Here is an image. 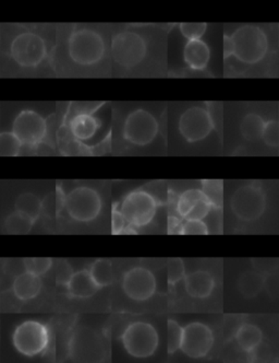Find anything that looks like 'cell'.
Here are the masks:
<instances>
[{
	"instance_id": "obj_1",
	"label": "cell",
	"mask_w": 279,
	"mask_h": 363,
	"mask_svg": "<svg viewBox=\"0 0 279 363\" xmlns=\"http://www.w3.org/2000/svg\"><path fill=\"white\" fill-rule=\"evenodd\" d=\"M269 51V36L259 26L244 24L223 38V58L232 57L244 66L259 65Z\"/></svg>"
},
{
	"instance_id": "obj_2",
	"label": "cell",
	"mask_w": 279,
	"mask_h": 363,
	"mask_svg": "<svg viewBox=\"0 0 279 363\" xmlns=\"http://www.w3.org/2000/svg\"><path fill=\"white\" fill-rule=\"evenodd\" d=\"M68 54L74 64L94 66L106 54V42L102 34L93 29H76L69 36Z\"/></svg>"
},
{
	"instance_id": "obj_3",
	"label": "cell",
	"mask_w": 279,
	"mask_h": 363,
	"mask_svg": "<svg viewBox=\"0 0 279 363\" xmlns=\"http://www.w3.org/2000/svg\"><path fill=\"white\" fill-rule=\"evenodd\" d=\"M230 210L232 215L242 223L259 220L267 210V194L257 182L239 186L231 195Z\"/></svg>"
},
{
	"instance_id": "obj_4",
	"label": "cell",
	"mask_w": 279,
	"mask_h": 363,
	"mask_svg": "<svg viewBox=\"0 0 279 363\" xmlns=\"http://www.w3.org/2000/svg\"><path fill=\"white\" fill-rule=\"evenodd\" d=\"M160 133V123L150 111L139 108L131 111L122 124V138L135 147L149 146Z\"/></svg>"
},
{
	"instance_id": "obj_5",
	"label": "cell",
	"mask_w": 279,
	"mask_h": 363,
	"mask_svg": "<svg viewBox=\"0 0 279 363\" xmlns=\"http://www.w3.org/2000/svg\"><path fill=\"white\" fill-rule=\"evenodd\" d=\"M158 198L152 193L137 190L124 198L120 204V213L125 217L130 228H143L150 225L158 209Z\"/></svg>"
},
{
	"instance_id": "obj_6",
	"label": "cell",
	"mask_w": 279,
	"mask_h": 363,
	"mask_svg": "<svg viewBox=\"0 0 279 363\" xmlns=\"http://www.w3.org/2000/svg\"><path fill=\"white\" fill-rule=\"evenodd\" d=\"M67 213L78 223L94 221L103 209V200L96 190L90 186L76 187L65 196Z\"/></svg>"
},
{
	"instance_id": "obj_7",
	"label": "cell",
	"mask_w": 279,
	"mask_h": 363,
	"mask_svg": "<svg viewBox=\"0 0 279 363\" xmlns=\"http://www.w3.org/2000/svg\"><path fill=\"white\" fill-rule=\"evenodd\" d=\"M147 51L146 40L139 32L122 31L112 38V58L119 66L125 68L139 66L146 57Z\"/></svg>"
},
{
	"instance_id": "obj_8",
	"label": "cell",
	"mask_w": 279,
	"mask_h": 363,
	"mask_svg": "<svg viewBox=\"0 0 279 363\" xmlns=\"http://www.w3.org/2000/svg\"><path fill=\"white\" fill-rule=\"evenodd\" d=\"M215 128V120L211 111L203 105H193L181 114L178 120V129L187 143H196L211 135Z\"/></svg>"
},
{
	"instance_id": "obj_9",
	"label": "cell",
	"mask_w": 279,
	"mask_h": 363,
	"mask_svg": "<svg viewBox=\"0 0 279 363\" xmlns=\"http://www.w3.org/2000/svg\"><path fill=\"white\" fill-rule=\"evenodd\" d=\"M122 344L127 353L135 358H149L158 350L160 337L158 330L150 323L135 322L126 328Z\"/></svg>"
},
{
	"instance_id": "obj_10",
	"label": "cell",
	"mask_w": 279,
	"mask_h": 363,
	"mask_svg": "<svg viewBox=\"0 0 279 363\" xmlns=\"http://www.w3.org/2000/svg\"><path fill=\"white\" fill-rule=\"evenodd\" d=\"M11 58L23 68H35L47 56V45L40 34L22 32L10 44Z\"/></svg>"
},
{
	"instance_id": "obj_11",
	"label": "cell",
	"mask_w": 279,
	"mask_h": 363,
	"mask_svg": "<svg viewBox=\"0 0 279 363\" xmlns=\"http://www.w3.org/2000/svg\"><path fill=\"white\" fill-rule=\"evenodd\" d=\"M12 343L21 355L26 357L41 355L49 346V328L37 321H26L15 328Z\"/></svg>"
},
{
	"instance_id": "obj_12",
	"label": "cell",
	"mask_w": 279,
	"mask_h": 363,
	"mask_svg": "<svg viewBox=\"0 0 279 363\" xmlns=\"http://www.w3.org/2000/svg\"><path fill=\"white\" fill-rule=\"evenodd\" d=\"M11 131L20 139L23 146L36 147L47 137L49 126L42 114L26 108L15 116Z\"/></svg>"
},
{
	"instance_id": "obj_13",
	"label": "cell",
	"mask_w": 279,
	"mask_h": 363,
	"mask_svg": "<svg viewBox=\"0 0 279 363\" xmlns=\"http://www.w3.org/2000/svg\"><path fill=\"white\" fill-rule=\"evenodd\" d=\"M214 345L213 330L202 322L189 323L183 328L181 351L189 358L202 359L212 350Z\"/></svg>"
},
{
	"instance_id": "obj_14",
	"label": "cell",
	"mask_w": 279,
	"mask_h": 363,
	"mask_svg": "<svg viewBox=\"0 0 279 363\" xmlns=\"http://www.w3.org/2000/svg\"><path fill=\"white\" fill-rule=\"evenodd\" d=\"M156 278L152 271L144 267H133L126 273L122 288L130 299L145 301L156 291Z\"/></svg>"
},
{
	"instance_id": "obj_15",
	"label": "cell",
	"mask_w": 279,
	"mask_h": 363,
	"mask_svg": "<svg viewBox=\"0 0 279 363\" xmlns=\"http://www.w3.org/2000/svg\"><path fill=\"white\" fill-rule=\"evenodd\" d=\"M214 209L201 188H190L179 195L176 211L183 220H203Z\"/></svg>"
},
{
	"instance_id": "obj_16",
	"label": "cell",
	"mask_w": 279,
	"mask_h": 363,
	"mask_svg": "<svg viewBox=\"0 0 279 363\" xmlns=\"http://www.w3.org/2000/svg\"><path fill=\"white\" fill-rule=\"evenodd\" d=\"M93 108H76L67 120V127L76 143H87L94 138L102 127V122Z\"/></svg>"
},
{
	"instance_id": "obj_17",
	"label": "cell",
	"mask_w": 279,
	"mask_h": 363,
	"mask_svg": "<svg viewBox=\"0 0 279 363\" xmlns=\"http://www.w3.org/2000/svg\"><path fill=\"white\" fill-rule=\"evenodd\" d=\"M183 60L193 72H203L211 60V49L203 40L188 41L183 47Z\"/></svg>"
},
{
	"instance_id": "obj_18",
	"label": "cell",
	"mask_w": 279,
	"mask_h": 363,
	"mask_svg": "<svg viewBox=\"0 0 279 363\" xmlns=\"http://www.w3.org/2000/svg\"><path fill=\"white\" fill-rule=\"evenodd\" d=\"M185 291L194 299H206L213 293L215 279L208 271H196L185 276Z\"/></svg>"
},
{
	"instance_id": "obj_19",
	"label": "cell",
	"mask_w": 279,
	"mask_h": 363,
	"mask_svg": "<svg viewBox=\"0 0 279 363\" xmlns=\"http://www.w3.org/2000/svg\"><path fill=\"white\" fill-rule=\"evenodd\" d=\"M69 293L74 298H90L94 296L101 288L92 278L89 271H76L67 284Z\"/></svg>"
},
{
	"instance_id": "obj_20",
	"label": "cell",
	"mask_w": 279,
	"mask_h": 363,
	"mask_svg": "<svg viewBox=\"0 0 279 363\" xmlns=\"http://www.w3.org/2000/svg\"><path fill=\"white\" fill-rule=\"evenodd\" d=\"M42 286H43V282H42L41 277L26 271L15 278V282H13V291H15V297L26 301V300L37 297L38 293L41 292Z\"/></svg>"
},
{
	"instance_id": "obj_21",
	"label": "cell",
	"mask_w": 279,
	"mask_h": 363,
	"mask_svg": "<svg viewBox=\"0 0 279 363\" xmlns=\"http://www.w3.org/2000/svg\"><path fill=\"white\" fill-rule=\"evenodd\" d=\"M236 341L246 353H252L263 341V332L257 325L244 324L237 330Z\"/></svg>"
},
{
	"instance_id": "obj_22",
	"label": "cell",
	"mask_w": 279,
	"mask_h": 363,
	"mask_svg": "<svg viewBox=\"0 0 279 363\" xmlns=\"http://www.w3.org/2000/svg\"><path fill=\"white\" fill-rule=\"evenodd\" d=\"M265 276L259 274L257 271H244L238 278V290L242 297L246 299H252L261 293L264 290Z\"/></svg>"
},
{
	"instance_id": "obj_23",
	"label": "cell",
	"mask_w": 279,
	"mask_h": 363,
	"mask_svg": "<svg viewBox=\"0 0 279 363\" xmlns=\"http://www.w3.org/2000/svg\"><path fill=\"white\" fill-rule=\"evenodd\" d=\"M267 120L257 113H248L240 122V134L244 140L257 141L262 138Z\"/></svg>"
},
{
	"instance_id": "obj_24",
	"label": "cell",
	"mask_w": 279,
	"mask_h": 363,
	"mask_svg": "<svg viewBox=\"0 0 279 363\" xmlns=\"http://www.w3.org/2000/svg\"><path fill=\"white\" fill-rule=\"evenodd\" d=\"M15 210L36 221L41 215L42 202L33 193H23L15 200Z\"/></svg>"
},
{
	"instance_id": "obj_25",
	"label": "cell",
	"mask_w": 279,
	"mask_h": 363,
	"mask_svg": "<svg viewBox=\"0 0 279 363\" xmlns=\"http://www.w3.org/2000/svg\"><path fill=\"white\" fill-rule=\"evenodd\" d=\"M35 221L28 216L23 215L15 210L8 216L5 220V231L11 234H28L33 228Z\"/></svg>"
},
{
	"instance_id": "obj_26",
	"label": "cell",
	"mask_w": 279,
	"mask_h": 363,
	"mask_svg": "<svg viewBox=\"0 0 279 363\" xmlns=\"http://www.w3.org/2000/svg\"><path fill=\"white\" fill-rule=\"evenodd\" d=\"M89 271L99 288L110 286L114 280L112 263L107 259H97L92 264Z\"/></svg>"
},
{
	"instance_id": "obj_27",
	"label": "cell",
	"mask_w": 279,
	"mask_h": 363,
	"mask_svg": "<svg viewBox=\"0 0 279 363\" xmlns=\"http://www.w3.org/2000/svg\"><path fill=\"white\" fill-rule=\"evenodd\" d=\"M201 190L203 191L214 209L221 208L223 202V182L203 181Z\"/></svg>"
},
{
	"instance_id": "obj_28",
	"label": "cell",
	"mask_w": 279,
	"mask_h": 363,
	"mask_svg": "<svg viewBox=\"0 0 279 363\" xmlns=\"http://www.w3.org/2000/svg\"><path fill=\"white\" fill-rule=\"evenodd\" d=\"M22 147L23 143L12 131L0 134V154L3 156H18Z\"/></svg>"
},
{
	"instance_id": "obj_29",
	"label": "cell",
	"mask_w": 279,
	"mask_h": 363,
	"mask_svg": "<svg viewBox=\"0 0 279 363\" xmlns=\"http://www.w3.org/2000/svg\"><path fill=\"white\" fill-rule=\"evenodd\" d=\"M183 328L179 323L169 320L167 323L168 353H175L179 350L183 344Z\"/></svg>"
},
{
	"instance_id": "obj_30",
	"label": "cell",
	"mask_w": 279,
	"mask_h": 363,
	"mask_svg": "<svg viewBox=\"0 0 279 363\" xmlns=\"http://www.w3.org/2000/svg\"><path fill=\"white\" fill-rule=\"evenodd\" d=\"M23 266L30 274L41 277L51 268L53 259H46V257L45 259H24Z\"/></svg>"
},
{
	"instance_id": "obj_31",
	"label": "cell",
	"mask_w": 279,
	"mask_h": 363,
	"mask_svg": "<svg viewBox=\"0 0 279 363\" xmlns=\"http://www.w3.org/2000/svg\"><path fill=\"white\" fill-rule=\"evenodd\" d=\"M262 140L271 148L279 146V122L276 120H267L264 131L262 135Z\"/></svg>"
},
{
	"instance_id": "obj_32",
	"label": "cell",
	"mask_w": 279,
	"mask_h": 363,
	"mask_svg": "<svg viewBox=\"0 0 279 363\" xmlns=\"http://www.w3.org/2000/svg\"><path fill=\"white\" fill-rule=\"evenodd\" d=\"M167 278L168 284L171 286L185 278V264H183V259H169L167 264Z\"/></svg>"
},
{
	"instance_id": "obj_33",
	"label": "cell",
	"mask_w": 279,
	"mask_h": 363,
	"mask_svg": "<svg viewBox=\"0 0 279 363\" xmlns=\"http://www.w3.org/2000/svg\"><path fill=\"white\" fill-rule=\"evenodd\" d=\"M179 30L183 38L188 41H194V40H202L206 30H208V24H179Z\"/></svg>"
},
{
	"instance_id": "obj_34",
	"label": "cell",
	"mask_w": 279,
	"mask_h": 363,
	"mask_svg": "<svg viewBox=\"0 0 279 363\" xmlns=\"http://www.w3.org/2000/svg\"><path fill=\"white\" fill-rule=\"evenodd\" d=\"M251 263L254 271L263 276L272 274L279 269V261L275 259H253Z\"/></svg>"
},
{
	"instance_id": "obj_35",
	"label": "cell",
	"mask_w": 279,
	"mask_h": 363,
	"mask_svg": "<svg viewBox=\"0 0 279 363\" xmlns=\"http://www.w3.org/2000/svg\"><path fill=\"white\" fill-rule=\"evenodd\" d=\"M180 234H208V227L203 220H183L181 225Z\"/></svg>"
},
{
	"instance_id": "obj_36",
	"label": "cell",
	"mask_w": 279,
	"mask_h": 363,
	"mask_svg": "<svg viewBox=\"0 0 279 363\" xmlns=\"http://www.w3.org/2000/svg\"><path fill=\"white\" fill-rule=\"evenodd\" d=\"M264 290L272 299H279V269L265 276Z\"/></svg>"
},
{
	"instance_id": "obj_37",
	"label": "cell",
	"mask_w": 279,
	"mask_h": 363,
	"mask_svg": "<svg viewBox=\"0 0 279 363\" xmlns=\"http://www.w3.org/2000/svg\"><path fill=\"white\" fill-rule=\"evenodd\" d=\"M112 215V232L114 234H120L129 231V225L125 217L120 213L119 208L114 207Z\"/></svg>"
},
{
	"instance_id": "obj_38",
	"label": "cell",
	"mask_w": 279,
	"mask_h": 363,
	"mask_svg": "<svg viewBox=\"0 0 279 363\" xmlns=\"http://www.w3.org/2000/svg\"><path fill=\"white\" fill-rule=\"evenodd\" d=\"M71 268L69 266L68 263L67 261H61L59 264L58 269H57V282L59 284H68V282H70V279L72 277Z\"/></svg>"
},
{
	"instance_id": "obj_39",
	"label": "cell",
	"mask_w": 279,
	"mask_h": 363,
	"mask_svg": "<svg viewBox=\"0 0 279 363\" xmlns=\"http://www.w3.org/2000/svg\"><path fill=\"white\" fill-rule=\"evenodd\" d=\"M181 225H183V219L171 216L168 219V232L170 234H180Z\"/></svg>"
}]
</instances>
